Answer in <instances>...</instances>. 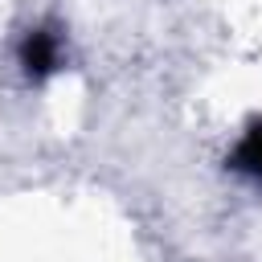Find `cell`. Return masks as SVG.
I'll use <instances>...</instances> for the list:
<instances>
[{
	"label": "cell",
	"instance_id": "obj_1",
	"mask_svg": "<svg viewBox=\"0 0 262 262\" xmlns=\"http://www.w3.org/2000/svg\"><path fill=\"white\" fill-rule=\"evenodd\" d=\"M16 57H20V70H25L29 82H45L61 66V33L53 25L29 29L25 41H20V49H16Z\"/></svg>",
	"mask_w": 262,
	"mask_h": 262
},
{
	"label": "cell",
	"instance_id": "obj_2",
	"mask_svg": "<svg viewBox=\"0 0 262 262\" xmlns=\"http://www.w3.org/2000/svg\"><path fill=\"white\" fill-rule=\"evenodd\" d=\"M229 168L242 172V176H250V180H262V119H254L242 131L237 147L229 151Z\"/></svg>",
	"mask_w": 262,
	"mask_h": 262
}]
</instances>
